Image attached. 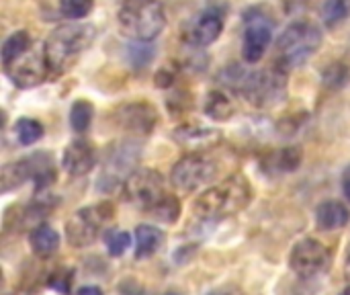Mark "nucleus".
<instances>
[{
  "label": "nucleus",
  "mask_w": 350,
  "mask_h": 295,
  "mask_svg": "<svg viewBox=\"0 0 350 295\" xmlns=\"http://www.w3.org/2000/svg\"><path fill=\"white\" fill-rule=\"evenodd\" d=\"M211 295H219V294H211Z\"/></svg>",
  "instance_id": "f704fd0d"
},
{
  "label": "nucleus",
  "mask_w": 350,
  "mask_h": 295,
  "mask_svg": "<svg viewBox=\"0 0 350 295\" xmlns=\"http://www.w3.org/2000/svg\"><path fill=\"white\" fill-rule=\"evenodd\" d=\"M154 220L162 222V224H174L180 216V203L174 195H164L150 211H148Z\"/></svg>",
  "instance_id": "5701e85b"
},
{
  "label": "nucleus",
  "mask_w": 350,
  "mask_h": 295,
  "mask_svg": "<svg viewBox=\"0 0 350 295\" xmlns=\"http://www.w3.org/2000/svg\"><path fill=\"white\" fill-rule=\"evenodd\" d=\"M224 31V16L217 8H207L197 14L185 31V41L193 47H207Z\"/></svg>",
  "instance_id": "f8f14e48"
},
{
  "label": "nucleus",
  "mask_w": 350,
  "mask_h": 295,
  "mask_svg": "<svg viewBox=\"0 0 350 295\" xmlns=\"http://www.w3.org/2000/svg\"><path fill=\"white\" fill-rule=\"evenodd\" d=\"M350 16V0H324L322 18L328 27H336Z\"/></svg>",
  "instance_id": "b1692460"
},
{
  "label": "nucleus",
  "mask_w": 350,
  "mask_h": 295,
  "mask_svg": "<svg viewBox=\"0 0 350 295\" xmlns=\"http://www.w3.org/2000/svg\"><path fill=\"white\" fill-rule=\"evenodd\" d=\"M252 185L244 175H230L221 183L203 191L193 209L199 218H224L246 209L252 201Z\"/></svg>",
  "instance_id": "f257e3e1"
},
{
  "label": "nucleus",
  "mask_w": 350,
  "mask_h": 295,
  "mask_svg": "<svg viewBox=\"0 0 350 295\" xmlns=\"http://www.w3.org/2000/svg\"><path fill=\"white\" fill-rule=\"evenodd\" d=\"M29 244L31 251L39 257V259H49L57 253L59 248V234L47 226V224H39L33 228L31 236H29Z\"/></svg>",
  "instance_id": "6ab92c4d"
},
{
  "label": "nucleus",
  "mask_w": 350,
  "mask_h": 295,
  "mask_svg": "<svg viewBox=\"0 0 350 295\" xmlns=\"http://www.w3.org/2000/svg\"><path fill=\"white\" fill-rule=\"evenodd\" d=\"M164 240H166V236L160 228L142 224L135 230V255L139 259H148L162 248Z\"/></svg>",
  "instance_id": "aec40b11"
},
{
  "label": "nucleus",
  "mask_w": 350,
  "mask_h": 295,
  "mask_svg": "<svg viewBox=\"0 0 350 295\" xmlns=\"http://www.w3.org/2000/svg\"><path fill=\"white\" fill-rule=\"evenodd\" d=\"M76 295H105L103 294V290L100 287H96V285H84V287H80Z\"/></svg>",
  "instance_id": "2f4dec72"
},
{
  "label": "nucleus",
  "mask_w": 350,
  "mask_h": 295,
  "mask_svg": "<svg viewBox=\"0 0 350 295\" xmlns=\"http://www.w3.org/2000/svg\"><path fill=\"white\" fill-rule=\"evenodd\" d=\"M33 47V41H31V35L27 31H16L12 33L4 45H2V66H10L14 60H18L23 53H27L29 49Z\"/></svg>",
  "instance_id": "4be33fe9"
},
{
  "label": "nucleus",
  "mask_w": 350,
  "mask_h": 295,
  "mask_svg": "<svg viewBox=\"0 0 350 295\" xmlns=\"http://www.w3.org/2000/svg\"><path fill=\"white\" fill-rule=\"evenodd\" d=\"M123 193L125 199L137 207H142L144 211H150L164 195V177L158 170L152 168H139L133 170L125 181H123Z\"/></svg>",
  "instance_id": "1a4fd4ad"
},
{
  "label": "nucleus",
  "mask_w": 350,
  "mask_h": 295,
  "mask_svg": "<svg viewBox=\"0 0 350 295\" xmlns=\"http://www.w3.org/2000/svg\"><path fill=\"white\" fill-rule=\"evenodd\" d=\"M349 261H350V259H349Z\"/></svg>",
  "instance_id": "c9c22d12"
},
{
  "label": "nucleus",
  "mask_w": 350,
  "mask_h": 295,
  "mask_svg": "<svg viewBox=\"0 0 350 295\" xmlns=\"http://www.w3.org/2000/svg\"><path fill=\"white\" fill-rule=\"evenodd\" d=\"M115 121L133 136H150L156 127L158 113L148 103H129L115 111Z\"/></svg>",
  "instance_id": "ddd939ff"
},
{
  "label": "nucleus",
  "mask_w": 350,
  "mask_h": 295,
  "mask_svg": "<svg viewBox=\"0 0 350 295\" xmlns=\"http://www.w3.org/2000/svg\"><path fill=\"white\" fill-rule=\"evenodd\" d=\"M205 113L213 119V121H228L236 115V105L234 101L219 92V90H213L209 92L207 97V103H205Z\"/></svg>",
  "instance_id": "412c9836"
},
{
  "label": "nucleus",
  "mask_w": 350,
  "mask_h": 295,
  "mask_svg": "<svg viewBox=\"0 0 350 295\" xmlns=\"http://www.w3.org/2000/svg\"><path fill=\"white\" fill-rule=\"evenodd\" d=\"M47 285L51 290H55L57 294L68 295L72 290V271H66V269H57L55 273H51L47 277Z\"/></svg>",
  "instance_id": "c756f323"
},
{
  "label": "nucleus",
  "mask_w": 350,
  "mask_h": 295,
  "mask_svg": "<svg viewBox=\"0 0 350 295\" xmlns=\"http://www.w3.org/2000/svg\"><path fill=\"white\" fill-rule=\"evenodd\" d=\"M166 25V14L160 0H121L119 27L121 31L139 41H154Z\"/></svg>",
  "instance_id": "7ed1b4c3"
},
{
  "label": "nucleus",
  "mask_w": 350,
  "mask_h": 295,
  "mask_svg": "<svg viewBox=\"0 0 350 295\" xmlns=\"http://www.w3.org/2000/svg\"><path fill=\"white\" fill-rule=\"evenodd\" d=\"M29 179L35 181V187L41 191L49 187L55 179L53 166H51V154L37 152L33 156L21 158L16 162H10L2 168V191L8 193L10 189L21 187Z\"/></svg>",
  "instance_id": "423d86ee"
},
{
  "label": "nucleus",
  "mask_w": 350,
  "mask_h": 295,
  "mask_svg": "<svg viewBox=\"0 0 350 295\" xmlns=\"http://www.w3.org/2000/svg\"><path fill=\"white\" fill-rule=\"evenodd\" d=\"M176 140L178 142H195L197 140V144L201 146V144H205V142H213V140H217V133L215 131H211V129H205V127H183V129H176Z\"/></svg>",
  "instance_id": "c85d7f7f"
},
{
  "label": "nucleus",
  "mask_w": 350,
  "mask_h": 295,
  "mask_svg": "<svg viewBox=\"0 0 350 295\" xmlns=\"http://www.w3.org/2000/svg\"><path fill=\"white\" fill-rule=\"evenodd\" d=\"M345 78H347V70H345L342 64H334L326 72V84H342Z\"/></svg>",
  "instance_id": "7c9ffc66"
},
{
  "label": "nucleus",
  "mask_w": 350,
  "mask_h": 295,
  "mask_svg": "<svg viewBox=\"0 0 350 295\" xmlns=\"http://www.w3.org/2000/svg\"><path fill=\"white\" fill-rule=\"evenodd\" d=\"M113 207L111 203H98V205H88L72 214V218L66 222V240L76 246L84 248L90 246L103 228L113 220Z\"/></svg>",
  "instance_id": "39448f33"
},
{
  "label": "nucleus",
  "mask_w": 350,
  "mask_h": 295,
  "mask_svg": "<svg viewBox=\"0 0 350 295\" xmlns=\"http://www.w3.org/2000/svg\"><path fill=\"white\" fill-rule=\"evenodd\" d=\"M94 37H96V29L94 25L88 23H74L55 29L47 37L43 47L49 70L59 74L72 68L76 60L92 45Z\"/></svg>",
  "instance_id": "f03ea898"
},
{
  "label": "nucleus",
  "mask_w": 350,
  "mask_h": 295,
  "mask_svg": "<svg viewBox=\"0 0 350 295\" xmlns=\"http://www.w3.org/2000/svg\"><path fill=\"white\" fill-rule=\"evenodd\" d=\"M322 45L320 29L310 21L291 23L277 41V62L283 70L297 68L308 62Z\"/></svg>",
  "instance_id": "20e7f679"
},
{
  "label": "nucleus",
  "mask_w": 350,
  "mask_h": 295,
  "mask_svg": "<svg viewBox=\"0 0 350 295\" xmlns=\"http://www.w3.org/2000/svg\"><path fill=\"white\" fill-rule=\"evenodd\" d=\"M94 164H96V152L84 140H74L64 150L62 166L72 177H84V175H88L94 168Z\"/></svg>",
  "instance_id": "2eb2a0df"
},
{
  "label": "nucleus",
  "mask_w": 350,
  "mask_h": 295,
  "mask_svg": "<svg viewBox=\"0 0 350 295\" xmlns=\"http://www.w3.org/2000/svg\"><path fill=\"white\" fill-rule=\"evenodd\" d=\"M4 70L18 88H33L49 76V64L45 60V51H33V47Z\"/></svg>",
  "instance_id": "9b49d317"
},
{
  "label": "nucleus",
  "mask_w": 350,
  "mask_h": 295,
  "mask_svg": "<svg viewBox=\"0 0 350 295\" xmlns=\"http://www.w3.org/2000/svg\"><path fill=\"white\" fill-rule=\"evenodd\" d=\"M240 92L256 107H273L285 99L287 84H285V70L277 66L275 70L256 72V74H242L238 86Z\"/></svg>",
  "instance_id": "0eeeda50"
},
{
  "label": "nucleus",
  "mask_w": 350,
  "mask_h": 295,
  "mask_svg": "<svg viewBox=\"0 0 350 295\" xmlns=\"http://www.w3.org/2000/svg\"><path fill=\"white\" fill-rule=\"evenodd\" d=\"M105 244L111 257H121L131 246V236L123 230H109L105 234Z\"/></svg>",
  "instance_id": "bb28decb"
},
{
  "label": "nucleus",
  "mask_w": 350,
  "mask_h": 295,
  "mask_svg": "<svg viewBox=\"0 0 350 295\" xmlns=\"http://www.w3.org/2000/svg\"><path fill=\"white\" fill-rule=\"evenodd\" d=\"M14 133L18 138V142L23 146H31L35 142H39L43 138V125L35 119H18L14 125Z\"/></svg>",
  "instance_id": "a878e982"
},
{
  "label": "nucleus",
  "mask_w": 350,
  "mask_h": 295,
  "mask_svg": "<svg viewBox=\"0 0 350 295\" xmlns=\"http://www.w3.org/2000/svg\"><path fill=\"white\" fill-rule=\"evenodd\" d=\"M92 115H94V109L88 101H76L70 109V123H72V129L74 131H86L92 123Z\"/></svg>",
  "instance_id": "393cba45"
},
{
  "label": "nucleus",
  "mask_w": 350,
  "mask_h": 295,
  "mask_svg": "<svg viewBox=\"0 0 350 295\" xmlns=\"http://www.w3.org/2000/svg\"><path fill=\"white\" fill-rule=\"evenodd\" d=\"M94 0H59V12L66 18H82L90 14Z\"/></svg>",
  "instance_id": "cd10ccee"
},
{
  "label": "nucleus",
  "mask_w": 350,
  "mask_h": 295,
  "mask_svg": "<svg viewBox=\"0 0 350 295\" xmlns=\"http://www.w3.org/2000/svg\"><path fill=\"white\" fill-rule=\"evenodd\" d=\"M139 152L137 148L129 146V144H121L117 148L111 150L109 158H107V166H105V175L103 181H109L111 185L119 183L121 175H131V166L137 162Z\"/></svg>",
  "instance_id": "dca6fc26"
},
{
  "label": "nucleus",
  "mask_w": 350,
  "mask_h": 295,
  "mask_svg": "<svg viewBox=\"0 0 350 295\" xmlns=\"http://www.w3.org/2000/svg\"><path fill=\"white\" fill-rule=\"evenodd\" d=\"M340 295H350V287H347V290H345Z\"/></svg>",
  "instance_id": "72a5a7b5"
},
{
  "label": "nucleus",
  "mask_w": 350,
  "mask_h": 295,
  "mask_svg": "<svg viewBox=\"0 0 350 295\" xmlns=\"http://www.w3.org/2000/svg\"><path fill=\"white\" fill-rule=\"evenodd\" d=\"M217 177V164L203 152H191L183 156L170 172V183L180 191H195Z\"/></svg>",
  "instance_id": "6e6552de"
},
{
  "label": "nucleus",
  "mask_w": 350,
  "mask_h": 295,
  "mask_svg": "<svg viewBox=\"0 0 350 295\" xmlns=\"http://www.w3.org/2000/svg\"><path fill=\"white\" fill-rule=\"evenodd\" d=\"M328 265H330V251L326 248V244H322L316 238L299 240L289 255L291 271L304 279L318 277L328 269Z\"/></svg>",
  "instance_id": "9d476101"
},
{
  "label": "nucleus",
  "mask_w": 350,
  "mask_h": 295,
  "mask_svg": "<svg viewBox=\"0 0 350 295\" xmlns=\"http://www.w3.org/2000/svg\"><path fill=\"white\" fill-rule=\"evenodd\" d=\"M342 191H345L347 199L350 201V166L345 170V175H342Z\"/></svg>",
  "instance_id": "473e14b6"
},
{
  "label": "nucleus",
  "mask_w": 350,
  "mask_h": 295,
  "mask_svg": "<svg viewBox=\"0 0 350 295\" xmlns=\"http://www.w3.org/2000/svg\"><path fill=\"white\" fill-rule=\"evenodd\" d=\"M271 37H273V27L265 16H256V18L248 16V25H246L244 39H242L244 60L250 64H256L265 55V51L271 43Z\"/></svg>",
  "instance_id": "4468645a"
},
{
  "label": "nucleus",
  "mask_w": 350,
  "mask_h": 295,
  "mask_svg": "<svg viewBox=\"0 0 350 295\" xmlns=\"http://www.w3.org/2000/svg\"><path fill=\"white\" fill-rule=\"evenodd\" d=\"M350 222V211L340 201H324L316 209V224L324 232H334Z\"/></svg>",
  "instance_id": "a211bd4d"
},
{
  "label": "nucleus",
  "mask_w": 350,
  "mask_h": 295,
  "mask_svg": "<svg viewBox=\"0 0 350 295\" xmlns=\"http://www.w3.org/2000/svg\"><path fill=\"white\" fill-rule=\"evenodd\" d=\"M301 160H304L301 148H297V146H285V148H279L275 152H269L262 158L260 166L269 175H283V172L297 170L299 164H301Z\"/></svg>",
  "instance_id": "f3484780"
}]
</instances>
